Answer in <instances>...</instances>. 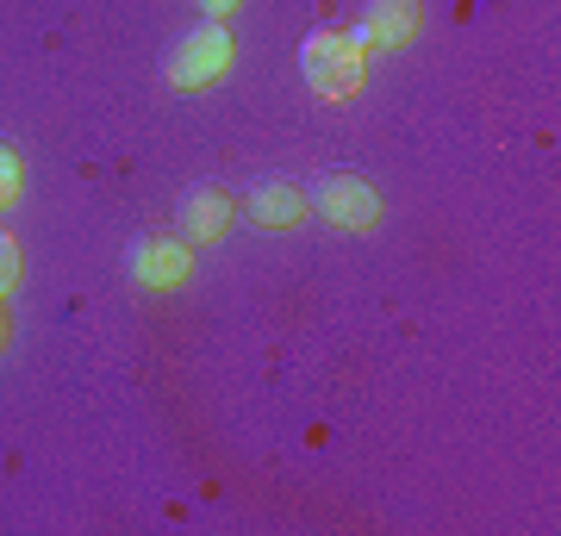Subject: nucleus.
Returning a JSON list of instances; mask_svg holds the SVG:
<instances>
[{
  "label": "nucleus",
  "instance_id": "f257e3e1",
  "mask_svg": "<svg viewBox=\"0 0 561 536\" xmlns=\"http://www.w3.org/2000/svg\"><path fill=\"white\" fill-rule=\"evenodd\" d=\"M362 69H368V50L350 32H331L324 25V32H312L300 44V76L319 100H350L362 88Z\"/></svg>",
  "mask_w": 561,
  "mask_h": 536
},
{
  "label": "nucleus",
  "instance_id": "f03ea898",
  "mask_svg": "<svg viewBox=\"0 0 561 536\" xmlns=\"http://www.w3.org/2000/svg\"><path fill=\"white\" fill-rule=\"evenodd\" d=\"M231 69V32H225L219 20L194 25L187 38L169 44V57H162V76H169V88H213V81Z\"/></svg>",
  "mask_w": 561,
  "mask_h": 536
},
{
  "label": "nucleus",
  "instance_id": "7ed1b4c3",
  "mask_svg": "<svg viewBox=\"0 0 561 536\" xmlns=\"http://www.w3.org/2000/svg\"><path fill=\"white\" fill-rule=\"evenodd\" d=\"M306 206H312L319 219H331L337 231H368V225L381 219V194L362 175H343V169L312 181V187H306Z\"/></svg>",
  "mask_w": 561,
  "mask_h": 536
},
{
  "label": "nucleus",
  "instance_id": "20e7f679",
  "mask_svg": "<svg viewBox=\"0 0 561 536\" xmlns=\"http://www.w3.org/2000/svg\"><path fill=\"white\" fill-rule=\"evenodd\" d=\"M362 50H400V44L419 38V0H368L362 7V25L350 32Z\"/></svg>",
  "mask_w": 561,
  "mask_h": 536
},
{
  "label": "nucleus",
  "instance_id": "39448f33",
  "mask_svg": "<svg viewBox=\"0 0 561 536\" xmlns=\"http://www.w3.org/2000/svg\"><path fill=\"white\" fill-rule=\"evenodd\" d=\"M187 275H194V250L181 238H144L131 250V281L138 287H181Z\"/></svg>",
  "mask_w": 561,
  "mask_h": 536
},
{
  "label": "nucleus",
  "instance_id": "423d86ee",
  "mask_svg": "<svg viewBox=\"0 0 561 536\" xmlns=\"http://www.w3.org/2000/svg\"><path fill=\"white\" fill-rule=\"evenodd\" d=\"M225 225H231V194L219 187H194V194L181 199V219H175V238L187 250H201V243H219Z\"/></svg>",
  "mask_w": 561,
  "mask_h": 536
},
{
  "label": "nucleus",
  "instance_id": "0eeeda50",
  "mask_svg": "<svg viewBox=\"0 0 561 536\" xmlns=\"http://www.w3.org/2000/svg\"><path fill=\"white\" fill-rule=\"evenodd\" d=\"M243 213H250V225H268V231H287V225H300L312 206H306L300 181H262V187H250V199H243Z\"/></svg>",
  "mask_w": 561,
  "mask_h": 536
},
{
  "label": "nucleus",
  "instance_id": "6e6552de",
  "mask_svg": "<svg viewBox=\"0 0 561 536\" xmlns=\"http://www.w3.org/2000/svg\"><path fill=\"white\" fill-rule=\"evenodd\" d=\"M20 194H25V162L13 144H0V206H13Z\"/></svg>",
  "mask_w": 561,
  "mask_h": 536
},
{
  "label": "nucleus",
  "instance_id": "1a4fd4ad",
  "mask_svg": "<svg viewBox=\"0 0 561 536\" xmlns=\"http://www.w3.org/2000/svg\"><path fill=\"white\" fill-rule=\"evenodd\" d=\"M20 287V243L13 231H0V294H13Z\"/></svg>",
  "mask_w": 561,
  "mask_h": 536
},
{
  "label": "nucleus",
  "instance_id": "9d476101",
  "mask_svg": "<svg viewBox=\"0 0 561 536\" xmlns=\"http://www.w3.org/2000/svg\"><path fill=\"white\" fill-rule=\"evenodd\" d=\"M194 7H201L206 20H225V13H238V0H194Z\"/></svg>",
  "mask_w": 561,
  "mask_h": 536
},
{
  "label": "nucleus",
  "instance_id": "9b49d317",
  "mask_svg": "<svg viewBox=\"0 0 561 536\" xmlns=\"http://www.w3.org/2000/svg\"><path fill=\"white\" fill-rule=\"evenodd\" d=\"M0 350H7V312H0Z\"/></svg>",
  "mask_w": 561,
  "mask_h": 536
}]
</instances>
